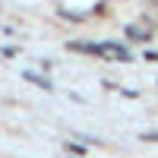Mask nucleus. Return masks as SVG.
I'll return each instance as SVG.
<instances>
[{
  "mask_svg": "<svg viewBox=\"0 0 158 158\" xmlns=\"http://www.w3.org/2000/svg\"><path fill=\"white\" fill-rule=\"evenodd\" d=\"M101 57L117 60V63H130V60H133V57H130V51H123L120 44H101Z\"/></svg>",
  "mask_w": 158,
  "mask_h": 158,
  "instance_id": "obj_1",
  "label": "nucleus"
}]
</instances>
